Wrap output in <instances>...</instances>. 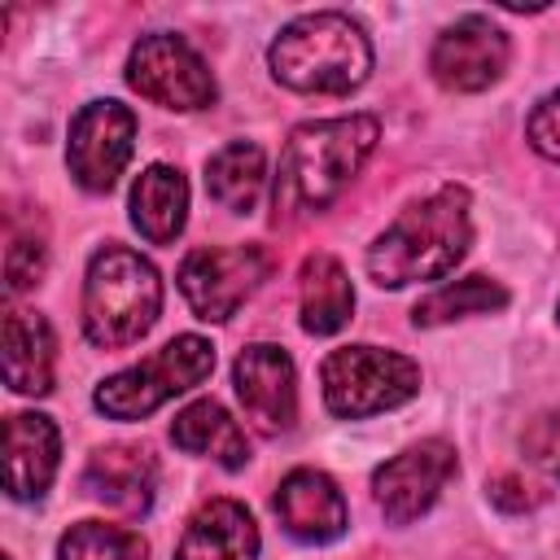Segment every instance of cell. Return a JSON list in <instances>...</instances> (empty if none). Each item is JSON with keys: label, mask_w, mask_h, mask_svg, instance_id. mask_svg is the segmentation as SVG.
<instances>
[{"label": "cell", "mask_w": 560, "mask_h": 560, "mask_svg": "<svg viewBox=\"0 0 560 560\" xmlns=\"http://www.w3.org/2000/svg\"><path fill=\"white\" fill-rule=\"evenodd\" d=\"M214 372V346L197 332H184L175 341H166L158 354L105 376L92 394L96 411L109 420H144L153 416L162 402H171L175 394L201 385Z\"/></svg>", "instance_id": "obj_5"}, {"label": "cell", "mask_w": 560, "mask_h": 560, "mask_svg": "<svg viewBox=\"0 0 560 560\" xmlns=\"http://www.w3.org/2000/svg\"><path fill=\"white\" fill-rule=\"evenodd\" d=\"M175 560H258V525L245 503L210 499L192 512Z\"/></svg>", "instance_id": "obj_15"}, {"label": "cell", "mask_w": 560, "mask_h": 560, "mask_svg": "<svg viewBox=\"0 0 560 560\" xmlns=\"http://www.w3.org/2000/svg\"><path fill=\"white\" fill-rule=\"evenodd\" d=\"M4 560H9V556H4Z\"/></svg>", "instance_id": "obj_29"}, {"label": "cell", "mask_w": 560, "mask_h": 560, "mask_svg": "<svg viewBox=\"0 0 560 560\" xmlns=\"http://www.w3.org/2000/svg\"><path fill=\"white\" fill-rule=\"evenodd\" d=\"M262 188H267V153L254 140H232L206 162V192L232 214H249Z\"/></svg>", "instance_id": "obj_21"}, {"label": "cell", "mask_w": 560, "mask_h": 560, "mask_svg": "<svg viewBox=\"0 0 560 560\" xmlns=\"http://www.w3.org/2000/svg\"><path fill=\"white\" fill-rule=\"evenodd\" d=\"M171 442L188 455H206L223 468H245L249 464V442L241 433V424L228 416L223 402L214 398H197L188 402L175 420H171Z\"/></svg>", "instance_id": "obj_19"}, {"label": "cell", "mask_w": 560, "mask_h": 560, "mask_svg": "<svg viewBox=\"0 0 560 560\" xmlns=\"http://www.w3.org/2000/svg\"><path fill=\"white\" fill-rule=\"evenodd\" d=\"M144 538L127 525H105V521H79L61 534L57 560H144Z\"/></svg>", "instance_id": "obj_23"}, {"label": "cell", "mask_w": 560, "mask_h": 560, "mask_svg": "<svg viewBox=\"0 0 560 560\" xmlns=\"http://www.w3.org/2000/svg\"><path fill=\"white\" fill-rule=\"evenodd\" d=\"M57 372V337L39 311L13 306L4 315V385L13 394L44 398Z\"/></svg>", "instance_id": "obj_16"}, {"label": "cell", "mask_w": 560, "mask_h": 560, "mask_svg": "<svg viewBox=\"0 0 560 560\" xmlns=\"http://www.w3.org/2000/svg\"><path fill=\"white\" fill-rule=\"evenodd\" d=\"M490 499H494L499 508H508V512H525V508L538 503V494H529V486H525L521 477H512V472L490 481Z\"/></svg>", "instance_id": "obj_27"}, {"label": "cell", "mask_w": 560, "mask_h": 560, "mask_svg": "<svg viewBox=\"0 0 560 560\" xmlns=\"http://www.w3.org/2000/svg\"><path fill=\"white\" fill-rule=\"evenodd\" d=\"M508 306V289L490 276H464V280H451L442 289H433L429 298L416 302L411 311V324L416 328H438V324H451V319H464V315H490V311H503Z\"/></svg>", "instance_id": "obj_22"}, {"label": "cell", "mask_w": 560, "mask_h": 560, "mask_svg": "<svg viewBox=\"0 0 560 560\" xmlns=\"http://www.w3.org/2000/svg\"><path fill=\"white\" fill-rule=\"evenodd\" d=\"M136 149V114L122 101H88L66 140V166L79 188L88 192H109L131 162Z\"/></svg>", "instance_id": "obj_9"}, {"label": "cell", "mask_w": 560, "mask_h": 560, "mask_svg": "<svg viewBox=\"0 0 560 560\" xmlns=\"http://www.w3.org/2000/svg\"><path fill=\"white\" fill-rule=\"evenodd\" d=\"M508 35L481 18H455L429 48V70L446 92H486L508 70Z\"/></svg>", "instance_id": "obj_11"}, {"label": "cell", "mask_w": 560, "mask_h": 560, "mask_svg": "<svg viewBox=\"0 0 560 560\" xmlns=\"http://www.w3.org/2000/svg\"><path fill=\"white\" fill-rule=\"evenodd\" d=\"M324 407L341 420H363L394 411L420 394V368L416 359L381 346H337L319 363Z\"/></svg>", "instance_id": "obj_6"}, {"label": "cell", "mask_w": 560, "mask_h": 560, "mask_svg": "<svg viewBox=\"0 0 560 560\" xmlns=\"http://www.w3.org/2000/svg\"><path fill=\"white\" fill-rule=\"evenodd\" d=\"M267 66L276 83L306 92V96H350L372 74V44L368 31L337 9L302 13L267 48Z\"/></svg>", "instance_id": "obj_3"}, {"label": "cell", "mask_w": 560, "mask_h": 560, "mask_svg": "<svg viewBox=\"0 0 560 560\" xmlns=\"http://www.w3.org/2000/svg\"><path fill=\"white\" fill-rule=\"evenodd\" d=\"M271 276V258L262 245H206L179 262V293L197 319L223 324L245 298Z\"/></svg>", "instance_id": "obj_8"}, {"label": "cell", "mask_w": 560, "mask_h": 560, "mask_svg": "<svg viewBox=\"0 0 560 560\" xmlns=\"http://www.w3.org/2000/svg\"><path fill=\"white\" fill-rule=\"evenodd\" d=\"M381 140V122L372 114H341L302 122L289 131L276 175V219H302L328 210L346 184L359 175V166L372 158Z\"/></svg>", "instance_id": "obj_1"}, {"label": "cell", "mask_w": 560, "mask_h": 560, "mask_svg": "<svg viewBox=\"0 0 560 560\" xmlns=\"http://www.w3.org/2000/svg\"><path fill=\"white\" fill-rule=\"evenodd\" d=\"M127 83L144 101H153L162 109H179V114L210 109L219 96V83H214L210 66L201 61V52L184 35H171V31H149L131 44Z\"/></svg>", "instance_id": "obj_7"}, {"label": "cell", "mask_w": 560, "mask_h": 560, "mask_svg": "<svg viewBox=\"0 0 560 560\" xmlns=\"http://www.w3.org/2000/svg\"><path fill=\"white\" fill-rule=\"evenodd\" d=\"M556 319H560V298H556Z\"/></svg>", "instance_id": "obj_28"}, {"label": "cell", "mask_w": 560, "mask_h": 560, "mask_svg": "<svg viewBox=\"0 0 560 560\" xmlns=\"http://www.w3.org/2000/svg\"><path fill=\"white\" fill-rule=\"evenodd\" d=\"M284 534H293L298 542H332L346 534L350 525V508L346 494L337 490V481L319 468H293L271 499Z\"/></svg>", "instance_id": "obj_13"}, {"label": "cell", "mask_w": 560, "mask_h": 560, "mask_svg": "<svg viewBox=\"0 0 560 560\" xmlns=\"http://www.w3.org/2000/svg\"><path fill=\"white\" fill-rule=\"evenodd\" d=\"M472 245V214L468 188L442 184L438 192L411 201L372 245H368V276L381 289H407L420 280H442Z\"/></svg>", "instance_id": "obj_2"}, {"label": "cell", "mask_w": 560, "mask_h": 560, "mask_svg": "<svg viewBox=\"0 0 560 560\" xmlns=\"http://www.w3.org/2000/svg\"><path fill=\"white\" fill-rule=\"evenodd\" d=\"M61 459V433L39 411H13L4 420V490L18 503L44 499V490L57 477Z\"/></svg>", "instance_id": "obj_14"}, {"label": "cell", "mask_w": 560, "mask_h": 560, "mask_svg": "<svg viewBox=\"0 0 560 560\" xmlns=\"http://www.w3.org/2000/svg\"><path fill=\"white\" fill-rule=\"evenodd\" d=\"M455 468H459L455 446L442 438H424L372 472V499L385 512V521L411 525L416 516H424L438 503V494L446 490Z\"/></svg>", "instance_id": "obj_10"}, {"label": "cell", "mask_w": 560, "mask_h": 560, "mask_svg": "<svg viewBox=\"0 0 560 560\" xmlns=\"http://www.w3.org/2000/svg\"><path fill=\"white\" fill-rule=\"evenodd\" d=\"M354 311V284L346 276V267L332 254H306L302 262V328L311 337H328L337 328H346Z\"/></svg>", "instance_id": "obj_20"}, {"label": "cell", "mask_w": 560, "mask_h": 560, "mask_svg": "<svg viewBox=\"0 0 560 560\" xmlns=\"http://www.w3.org/2000/svg\"><path fill=\"white\" fill-rule=\"evenodd\" d=\"M44 262H48L44 241L13 232V236H9V249H4V280H9L4 289H9V298H18V293H26L31 284H39Z\"/></svg>", "instance_id": "obj_24"}, {"label": "cell", "mask_w": 560, "mask_h": 560, "mask_svg": "<svg viewBox=\"0 0 560 560\" xmlns=\"http://www.w3.org/2000/svg\"><path fill=\"white\" fill-rule=\"evenodd\" d=\"M162 311V276L136 249L109 241L83 276V337L101 350L140 341Z\"/></svg>", "instance_id": "obj_4"}, {"label": "cell", "mask_w": 560, "mask_h": 560, "mask_svg": "<svg viewBox=\"0 0 560 560\" xmlns=\"http://www.w3.org/2000/svg\"><path fill=\"white\" fill-rule=\"evenodd\" d=\"M525 140H529L534 153L560 162V88H551V92L534 105V114H529V122H525Z\"/></svg>", "instance_id": "obj_26"}, {"label": "cell", "mask_w": 560, "mask_h": 560, "mask_svg": "<svg viewBox=\"0 0 560 560\" xmlns=\"http://www.w3.org/2000/svg\"><path fill=\"white\" fill-rule=\"evenodd\" d=\"M83 490L118 512H149L158 464L144 446H101L83 468Z\"/></svg>", "instance_id": "obj_17"}, {"label": "cell", "mask_w": 560, "mask_h": 560, "mask_svg": "<svg viewBox=\"0 0 560 560\" xmlns=\"http://www.w3.org/2000/svg\"><path fill=\"white\" fill-rule=\"evenodd\" d=\"M188 219V179L166 166L153 162L136 175L131 184V223L149 245H171L184 232Z\"/></svg>", "instance_id": "obj_18"}, {"label": "cell", "mask_w": 560, "mask_h": 560, "mask_svg": "<svg viewBox=\"0 0 560 560\" xmlns=\"http://www.w3.org/2000/svg\"><path fill=\"white\" fill-rule=\"evenodd\" d=\"M521 451L525 459L547 472L551 481H560V411H542L525 424V438H521Z\"/></svg>", "instance_id": "obj_25"}, {"label": "cell", "mask_w": 560, "mask_h": 560, "mask_svg": "<svg viewBox=\"0 0 560 560\" xmlns=\"http://www.w3.org/2000/svg\"><path fill=\"white\" fill-rule=\"evenodd\" d=\"M232 385H236L245 420L258 433L276 438V433L293 429V420H298V372H293L289 350H280L271 341L245 346L232 363Z\"/></svg>", "instance_id": "obj_12"}]
</instances>
